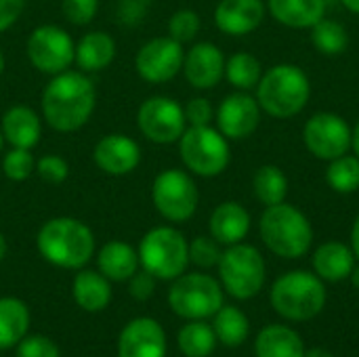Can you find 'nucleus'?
Wrapping results in <instances>:
<instances>
[{
    "instance_id": "obj_1",
    "label": "nucleus",
    "mask_w": 359,
    "mask_h": 357,
    "mask_svg": "<svg viewBox=\"0 0 359 357\" xmlns=\"http://www.w3.org/2000/svg\"><path fill=\"white\" fill-rule=\"evenodd\" d=\"M42 118L57 133L82 128L97 105L95 82L78 69L55 74L42 90Z\"/></svg>"
},
{
    "instance_id": "obj_2",
    "label": "nucleus",
    "mask_w": 359,
    "mask_h": 357,
    "mask_svg": "<svg viewBox=\"0 0 359 357\" xmlns=\"http://www.w3.org/2000/svg\"><path fill=\"white\" fill-rule=\"evenodd\" d=\"M36 246L50 265L82 269L95 255V236L88 225L74 217H55L40 227Z\"/></svg>"
},
{
    "instance_id": "obj_3",
    "label": "nucleus",
    "mask_w": 359,
    "mask_h": 357,
    "mask_svg": "<svg viewBox=\"0 0 359 357\" xmlns=\"http://www.w3.org/2000/svg\"><path fill=\"white\" fill-rule=\"evenodd\" d=\"M311 97L307 74L290 63H280L267 69L257 84L259 107L280 120L292 118L305 109Z\"/></svg>"
},
{
    "instance_id": "obj_4",
    "label": "nucleus",
    "mask_w": 359,
    "mask_h": 357,
    "mask_svg": "<svg viewBox=\"0 0 359 357\" xmlns=\"http://www.w3.org/2000/svg\"><path fill=\"white\" fill-rule=\"evenodd\" d=\"M261 238L273 255L282 259H301L311 248L313 229L299 208L282 202L265 208L261 217Z\"/></svg>"
},
{
    "instance_id": "obj_5",
    "label": "nucleus",
    "mask_w": 359,
    "mask_h": 357,
    "mask_svg": "<svg viewBox=\"0 0 359 357\" xmlns=\"http://www.w3.org/2000/svg\"><path fill=\"white\" fill-rule=\"evenodd\" d=\"M269 299L282 318L307 322L324 309L326 286L320 276L309 271H288L273 282Z\"/></svg>"
},
{
    "instance_id": "obj_6",
    "label": "nucleus",
    "mask_w": 359,
    "mask_h": 357,
    "mask_svg": "<svg viewBox=\"0 0 359 357\" xmlns=\"http://www.w3.org/2000/svg\"><path fill=\"white\" fill-rule=\"evenodd\" d=\"M139 265L156 280H175L189 265V242L168 225L149 229L139 244Z\"/></svg>"
},
{
    "instance_id": "obj_7",
    "label": "nucleus",
    "mask_w": 359,
    "mask_h": 357,
    "mask_svg": "<svg viewBox=\"0 0 359 357\" xmlns=\"http://www.w3.org/2000/svg\"><path fill=\"white\" fill-rule=\"evenodd\" d=\"M177 143L185 168L198 177H219L229 166L231 151L227 137L210 124L185 128Z\"/></svg>"
},
{
    "instance_id": "obj_8",
    "label": "nucleus",
    "mask_w": 359,
    "mask_h": 357,
    "mask_svg": "<svg viewBox=\"0 0 359 357\" xmlns=\"http://www.w3.org/2000/svg\"><path fill=\"white\" fill-rule=\"evenodd\" d=\"M217 267L223 288L240 301L257 297L265 284V261L250 244H231Z\"/></svg>"
},
{
    "instance_id": "obj_9",
    "label": "nucleus",
    "mask_w": 359,
    "mask_h": 357,
    "mask_svg": "<svg viewBox=\"0 0 359 357\" xmlns=\"http://www.w3.org/2000/svg\"><path fill=\"white\" fill-rule=\"evenodd\" d=\"M168 305L179 318L206 320L223 307V288L206 274H181L170 286Z\"/></svg>"
},
{
    "instance_id": "obj_10",
    "label": "nucleus",
    "mask_w": 359,
    "mask_h": 357,
    "mask_svg": "<svg viewBox=\"0 0 359 357\" xmlns=\"http://www.w3.org/2000/svg\"><path fill=\"white\" fill-rule=\"evenodd\" d=\"M151 202L166 221L185 223L198 210L200 191L189 173L179 168H168L154 179Z\"/></svg>"
},
{
    "instance_id": "obj_11",
    "label": "nucleus",
    "mask_w": 359,
    "mask_h": 357,
    "mask_svg": "<svg viewBox=\"0 0 359 357\" xmlns=\"http://www.w3.org/2000/svg\"><path fill=\"white\" fill-rule=\"evenodd\" d=\"M137 124L141 135L158 145L177 143L187 128L183 105L164 95L149 97L141 103L137 112Z\"/></svg>"
},
{
    "instance_id": "obj_12",
    "label": "nucleus",
    "mask_w": 359,
    "mask_h": 357,
    "mask_svg": "<svg viewBox=\"0 0 359 357\" xmlns=\"http://www.w3.org/2000/svg\"><path fill=\"white\" fill-rule=\"evenodd\" d=\"M25 53H27L29 63L38 72L55 76V74L69 69V65L74 63L76 44L63 27L40 25L29 34Z\"/></svg>"
},
{
    "instance_id": "obj_13",
    "label": "nucleus",
    "mask_w": 359,
    "mask_h": 357,
    "mask_svg": "<svg viewBox=\"0 0 359 357\" xmlns=\"http://www.w3.org/2000/svg\"><path fill=\"white\" fill-rule=\"evenodd\" d=\"M303 141L311 156L330 162L351 149V128L341 116L320 112L307 120L303 128Z\"/></svg>"
},
{
    "instance_id": "obj_14",
    "label": "nucleus",
    "mask_w": 359,
    "mask_h": 357,
    "mask_svg": "<svg viewBox=\"0 0 359 357\" xmlns=\"http://www.w3.org/2000/svg\"><path fill=\"white\" fill-rule=\"evenodd\" d=\"M183 59L185 50L181 42L170 36H158L139 48L135 57V67L145 82L164 84L183 69Z\"/></svg>"
},
{
    "instance_id": "obj_15",
    "label": "nucleus",
    "mask_w": 359,
    "mask_h": 357,
    "mask_svg": "<svg viewBox=\"0 0 359 357\" xmlns=\"http://www.w3.org/2000/svg\"><path fill=\"white\" fill-rule=\"evenodd\" d=\"M261 122V107L246 90L227 95L217 109V124L223 137L231 141L248 139Z\"/></svg>"
},
{
    "instance_id": "obj_16",
    "label": "nucleus",
    "mask_w": 359,
    "mask_h": 357,
    "mask_svg": "<svg viewBox=\"0 0 359 357\" xmlns=\"http://www.w3.org/2000/svg\"><path fill=\"white\" fill-rule=\"evenodd\" d=\"M93 160L99 170L111 177L130 175L141 162V147L135 139L122 133L101 137L93 149Z\"/></svg>"
},
{
    "instance_id": "obj_17",
    "label": "nucleus",
    "mask_w": 359,
    "mask_h": 357,
    "mask_svg": "<svg viewBox=\"0 0 359 357\" xmlns=\"http://www.w3.org/2000/svg\"><path fill=\"white\" fill-rule=\"evenodd\" d=\"M225 55L212 42H198L194 44L183 59V74L185 80L198 90L215 88L225 76Z\"/></svg>"
},
{
    "instance_id": "obj_18",
    "label": "nucleus",
    "mask_w": 359,
    "mask_h": 357,
    "mask_svg": "<svg viewBox=\"0 0 359 357\" xmlns=\"http://www.w3.org/2000/svg\"><path fill=\"white\" fill-rule=\"evenodd\" d=\"M118 357H166L164 328L151 318L128 322L118 339Z\"/></svg>"
},
{
    "instance_id": "obj_19",
    "label": "nucleus",
    "mask_w": 359,
    "mask_h": 357,
    "mask_svg": "<svg viewBox=\"0 0 359 357\" xmlns=\"http://www.w3.org/2000/svg\"><path fill=\"white\" fill-rule=\"evenodd\" d=\"M265 19L263 0H221L215 8V23L223 34L244 36L255 32Z\"/></svg>"
},
{
    "instance_id": "obj_20",
    "label": "nucleus",
    "mask_w": 359,
    "mask_h": 357,
    "mask_svg": "<svg viewBox=\"0 0 359 357\" xmlns=\"http://www.w3.org/2000/svg\"><path fill=\"white\" fill-rule=\"evenodd\" d=\"M0 130L11 147L32 149L42 137V122L29 105H13L4 112L0 120Z\"/></svg>"
},
{
    "instance_id": "obj_21",
    "label": "nucleus",
    "mask_w": 359,
    "mask_h": 357,
    "mask_svg": "<svg viewBox=\"0 0 359 357\" xmlns=\"http://www.w3.org/2000/svg\"><path fill=\"white\" fill-rule=\"evenodd\" d=\"M210 236L225 246L240 244L250 229V215L238 202H223L210 215Z\"/></svg>"
},
{
    "instance_id": "obj_22",
    "label": "nucleus",
    "mask_w": 359,
    "mask_h": 357,
    "mask_svg": "<svg viewBox=\"0 0 359 357\" xmlns=\"http://www.w3.org/2000/svg\"><path fill=\"white\" fill-rule=\"evenodd\" d=\"M116 57V40L107 32H88L76 44L74 63L80 72L93 74L111 65Z\"/></svg>"
},
{
    "instance_id": "obj_23",
    "label": "nucleus",
    "mask_w": 359,
    "mask_h": 357,
    "mask_svg": "<svg viewBox=\"0 0 359 357\" xmlns=\"http://www.w3.org/2000/svg\"><path fill=\"white\" fill-rule=\"evenodd\" d=\"M99 271L111 282H128L139 271V252L122 240H111L97 255Z\"/></svg>"
},
{
    "instance_id": "obj_24",
    "label": "nucleus",
    "mask_w": 359,
    "mask_h": 357,
    "mask_svg": "<svg viewBox=\"0 0 359 357\" xmlns=\"http://www.w3.org/2000/svg\"><path fill=\"white\" fill-rule=\"evenodd\" d=\"M269 13L282 25L305 29L326 17V0H269Z\"/></svg>"
},
{
    "instance_id": "obj_25",
    "label": "nucleus",
    "mask_w": 359,
    "mask_h": 357,
    "mask_svg": "<svg viewBox=\"0 0 359 357\" xmlns=\"http://www.w3.org/2000/svg\"><path fill=\"white\" fill-rule=\"evenodd\" d=\"M74 301L78 307H82L88 314H97L105 309L111 301V286L109 280L101 271L93 269H78V276L74 278Z\"/></svg>"
},
{
    "instance_id": "obj_26",
    "label": "nucleus",
    "mask_w": 359,
    "mask_h": 357,
    "mask_svg": "<svg viewBox=\"0 0 359 357\" xmlns=\"http://www.w3.org/2000/svg\"><path fill=\"white\" fill-rule=\"evenodd\" d=\"M316 274L326 282H341L351 276L355 267V255L343 242H326L313 255Z\"/></svg>"
},
{
    "instance_id": "obj_27",
    "label": "nucleus",
    "mask_w": 359,
    "mask_h": 357,
    "mask_svg": "<svg viewBox=\"0 0 359 357\" xmlns=\"http://www.w3.org/2000/svg\"><path fill=\"white\" fill-rule=\"evenodd\" d=\"M255 351L257 357H303L305 345L292 328L282 324H269L259 332Z\"/></svg>"
},
{
    "instance_id": "obj_28",
    "label": "nucleus",
    "mask_w": 359,
    "mask_h": 357,
    "mask_svg": "<svg viewBox=\"0 0 359 357\" xmlns=\"http://www.w3.org/2000/svg\"><path fill=\"white\" fill-rule=\"evenodd\" d=\"M29 330V309L15 297L0 299V349L17 347Z\"/></svg>"
},
{
    "instance_id": "obj_29",
    "label": "nucleus",
    "mask_w": 359,
    "mask_h": 357,
    "mask_svg": "<svg viewBox=\"0 0 359 357\" xmlns=\"http://www.w3.org/2000/svg\"><path fill=\"white\" fill-rule=\"evenodd\" d=\"M252 189L261 204L276 206L286 200L288 179L282 173V168H278L273 164H265V166L257 168V173L252 177Z\"/></svg>"
},
{
    "instance_id": "obj_30",
    "label": "nucleus",
    "mask_w": 359,
    "mask_h": 357,
    "mask_svg": "<svg viewBox=\"0 0 359 357\" xmlns=\"http://www.w3.org/2000/svg\"><path fill=\"white\" fill-rule=\"evenodd\" d=\"M212 318H215L212 330L217 335V341H221L227 347H240L246 341L250 322L238 307L223 305Z\"/></svg>"
},
{
    "instance_id": "obj_31",
    "label": "nucleus",
    "mask_w": 359,
    "mask_h": 357,
    "mask_svg": "<svg viewBox=\"0 0 359 357\" xmlns=\"http://www.w3.org/2000/svg\"><path fill=\"white\" fill-rule=\"evenodd\" d=\"M181 353L187 357H208L215 351L217 335L212 326L204 324L202 320H191L179 330L177 337Z\"/></svg>"
},
{
    "instance_id": "obj_32",
    "label": "nucleus",
    "mask_w": 359,
    "mask_h": 357,
    "mask_svg": "<svg viewBox=\"0 0 359 357\" xmlns=\"http://www.w3.org/2000/svg\"><path fill=\"white\" fill-rule=\"evenodd\" d=\"M225 76L238 90H250V88H257L263 76V67L255 55L236 53L225 61Z\"/></svg>"
},
{
    "instance_id": "obj_33",
    "label": "nucleus",
    "mask_w": 359,
    "mask_h": 357,
    "mask_svg": "<svg viewBox=\"0 0 359 357\" xmlns=\"http://www.w3.org/2000/svg\"><path fill=\"white\" fill-rule=\"evenodd\" d=\"M328 185L339 194H353L359 189V158L358 156H339L330 160L326 173Z\"/></svg>"
},
{
    "instance_id": "obj_34",
    "label": "nucleus",
    "mask_w": 359,
    "mask_h": 357,
    "mask_svg": "<svg viewBox=\"0 0 359 357\" xmlns=\"http://www.w3.org/2000/svg\"><path fill=\"white\" fill-rule=\"evenodd\" d=\"M311 40H313V46L322 55H328V57L341 55L349 44L347 29L339 21H332V19H326V17L313 25Z\"/></svg>"
},
{
    "instance_id": "obj_35",
    "label": "nucleus",
    "mask_w": 359,
    "mask_h": 357,
    "mask_svg": "<svg viewBox=\"0 0 359 357\" xmlns=\"http://www.w3.org/2000/svg\"><path fill=\"white\" fill-rule=\"evenodd\" d=\"M36 170V162L29 149L23 147H11L4 156H2V173L6 179L11 181H25L32 177V173Z\"/></svg>"
},
{
    "instance_id": "obj_36",
    "label": "nucleus",
    "mask_w": 359,
    "mask_h": 357,
    "mask_svg": "<svg viewBox=\"0 0 359 357\" xmlns=\"http://www.w3.org/2000/svg\"><path fill=\"white\" fill-rule=\"evenodd\" d=\"M200 15L191 8H181L168 19V36L177 42H191L200 32Z\"/></svg>"
},
{
    "instance_id": "obj_37",
    "label": "nucleus",
    "mask_w": 359,
    "mask_h": 357,
    "mask_svg": "<svg viewBox=\"0 0 359 357\" xmlns=\"http://www.w3.org/2000/svg\"><path fill=\"white\" fill-rule=\"evenodd\" d=\"M221 244L210 236H198L191 244H189V263L202 267V269H210L217 267L221 261Z\"/></svg>"
},
{
    "instance_id": "obj_38",
    "label": "nucleus",
    "mask_w": 359,
    "mask_h": 357,
    "mask_svg": "<svg viewBox=\"0 0 359 357\" xmlns=\"http://www.w3.org/2000/svg\"><path fill=\"white\" fill-rule=\"evenodd\" d=\"M36 173L38 177L44 181V183H50V185H59L67 179L69 175V164L65 162V158L61 156H55V154H48V156H42L38 162H36Z\"/></svg>"
},
{
    "instance_id": "obj_39",
    "label": "nucleus",
    "mask_w": 359,
    "mask_h": 357,
    "mask_svg": "<svg viewBox=\"0 0 359 357\" xmlns=\"http://www.w3.org/2000/svg\"><path fill=\"white\" fill-rule=\"evenodd\" d=\"M99 11V0H63L61 13L74 25H88Z\"/></svg>"
},
{
    "instance_id": "obj_40",
    "label": "nucleus",
    "mask_w": 359,
    "mask_h": 357,
    "mask_svg": "<svg viewBox=\"0 0 359 357\" xmlns=\"http://www.w3.org/2000/svg\"><path fill=\"white\" fill-rule=\"evenodd\" d=\"M17 357H59V347L40 335L23 337L17 343Z\"/></svg>"
},
{
    "instance_id": "obj_41",
    "label": "nucleus",
    "mask_w": 359,
    "mask_h": 357,
    "mask_svg": "<svg viewBox=\"0 0 359 357\" xmlns=\"http://www.w3.org/2000/svg\"><path fill=\"white\" fill-rule=\"evenodd\" d=\"M185 112V120L189 126H208L212 122V116H215V109L210 105L208 99L204 97H194L185 103L183 107Z\"/></svg>"
},
{
    "instance_id": "obj_42",
    "label": "nucleus",
    "mask_w": 359,
    "mask_h": 357,
    "mask_svg": "<svg viewBox=\"0 0 359 357\" xmlns=\"http://www.w3.org/2000/svg\"><path fill=\"white\" fill-rule=\"evenodd\" d=\"M156 290V278L149 271H137L130 280H128V292L133 299L137 301H147Z\"/></svg>"
},
{
    "instance_id": "obj_43",
    "label": "nucleus",
    "mask_w": 359,
    "mask_h": 357,
    "mask_svg": "<svg viewBox=\"0 0 359 357\" xmlns=\"http://www.w3.org/2000/svg\"><path fill=\"white\" fill-rule=\"evenodd\" d=\"M149 2H151V0H122L120 6H118L120 21L126 23V25H137V23H141L143 17L147 15Z\"/></svg>"
},
{
    "instance_id": "obj_44",
    "label": "nucleus",
    "mask_w": 359,
    "mask_h": 357,
    "mask_svg": "<svg viewBox=\"0 0 359 357\" xmlns=\"http://www.w3.org/2000/svg\"><path fill=\"white\" fill-rule=\"evenodd\" d=\"M25 0H0V32H6L21 17Z\"/></svg>"
},
{
    "instance_id": "obj_45",
    "label": "nucleus",
    "mask_w": 359,
    "mask_h": 357,
    "mask_svg": "<svg viewBox=\"0 0 359 357\" xmlns=\"http://www.w3.org/2000/svg\"><path fill=\"white\" fill-rule=\"evenodd\" d=\"M351 250L355 255V259L359 261V215L353 223V229H351Z\"/></svg>"
},
{
    "instance_id": "obj_46",
    "label": "nucleus",
    "mask_w": 359,
    "mask_h": 357,
    "mask_svg": "<svg viewBox=\"0 0 359 357\" xmlns=\"http://www.w3.org/2000/svg\"><path fill=\"white\" fill-rule=\"evenodd\" d=\"M351 147H353L355 156L359 158V120L358 124H355V128L351 130Z\"/></svg>"
},
{
    "instance_id": "obj_47",
    "label": "nucleus",
    "mask_w": 359,
    "mask_h": 357,
    "mask_svg": "<svg viewBox=\"0 0 359 357\" xmlns=\"http://www.w3.org/2000/svg\"><path fill=\"white\" fill-rule=\"evenodd\" d=\"M303 357H334L330 351H326V349H311V351H305V356Z\"/></svg>"
},
{
    "instance_id": "obj_48",
    "label": "nucleus",
    "mask_w": 359,
    "mask_h": 357,
    "mask_svg": "<svg viewBox=\"0 0 359 357\" xmlns=\"http://www.w3.org/2000/svg\"><path fill=\"white\" fill-rule=\"evenodd\" d=\"M351 13H355V15H359V0H341Z\"/></svg>"
},
{
    "instance_id": "obj_49",
    "label": "nucleus",
    "mask_w": 359,
    "mask_h": 357,
    "mask_svg": "<svg viewBox=\"0 0 359 357\" xmlns=\"http://www.w3.org/2000/svg\"><path fill=\"white\" fill-rule=\"evenodd\" d=\"M351 282H353V286L359 290V265H355L353 271H351Z\"/></svg>"
},
{
    "instance_id": "obj_50",
    "label": "nucleus",
    "mask_w": 359,
    "mask_h": 357,
    "mask_svg": "<svg viewBox=\"0 0 359 357\" xmlns=\"http://www.w3.org/2000/svg\"><path fill=\"white\" fill-rule=\"evenodd\" d=\"M4 255H6V240H4V236L0 234V261L4 259Z\"/></svg>"
},
{
    "instance_id": "obj_51",
    "label": "nucleus",
    "mask_w": 359,
    "mask_h": 357,
    "mask_svg": "<svg viewBox=\"0 0 359 357\" xmlns=\"http://www.w3.org/2000/svg\"><path fill=\"white\" fill-rule=\"evenodd\" d=\"M2 72H4V53L0 48V76H2Z\"/></svg>"
},
{
    "instance_id": "obj_52",
    "label": "nucleus",
    "mask_w": 359,
    "mask_h": 357,
    "mask_svg": "<svg viewBox=\"0 0 359 357\" xmlns=\"http://www.w3.org/2000/svg\"><path fill=\"white\" fill-rule=\"evenodd\" d=\"M2 147H4V137H2V130H0V154H2Z\"/></svg>"
}]
</instances>
